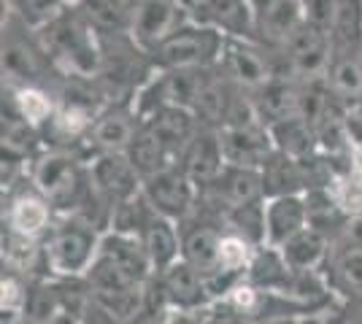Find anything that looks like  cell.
Here are the masks:
<instances>
[{
	"instance_id": "cell-41",
	"label": "cell",
	"mask_w": 362,
	"mask_h": 324,
	"mask_svg": "<svg viewBox=\"0 0 362 324\" xmlns=\"http://www.w3.org/2000/svg\"><path fill=\"white\" fill-rule=\"evenodd\" d=\"M49 324H81V322H78V316H76V313H71V311L62 308L60 313H57V316H54V319H52Z\"/></svg>"
},
{
	"instance_id": "cell-34",
	"label": "cell",
	"mask_w": 362,
	"mask_h": 324,
	"mask_svg": "<svg viewBox=\"0 0 362 324\" xmlns=\"http://www.w3.org/2000/svg\"><path fill=\"white\" fill-rule=\"evenodd\" d=\"M255 251L257 246H252L246 238L225 230L222 232V244H219V270L243 278L252 260H255Z\"/></svg>"
},
{
	"instance_id": "cell-19",
	"label": "cell",
	"mask_w": 362,
	"mask_h": 324,
	"mask_svg": "<svg viewBox=\"0 0 362 324\" xmlns=\"http://www.w3.org/2000/svg\"><path fill=\"white\" fill-rule=\"evenodd\" d=\"M100 257L119 265L127 276H133L141 284H149L154 278V268H151L149 251L141 235H130V232L119 230H103L100 238Z\"/></svg>"
},
{
	"instance_id": "cell-27",
	"label": "cell",
	"mask_w": 362,
	"mask_h": 324,
	"mask_svg": "<svg viewBox=\"0 0 362 324\" xmlns=\"http://www.w3.org/2000/svg\"><path fill=\"white\" fill-rule=\"evenodd\" d=\"M8 95H3L11 106L19 111L22 119H28L33 127L44 130L52 122L54 111H57V97L49 92L41 84H6Z\"/></svg>"
},
{
	"instance_id": "cell-35",
	"label": "cell",
	"mask_w": 362,
	"mask_h": 324,
	"mask_svg": "<svg viewBox=\"0 0 362 324\" xmlns=\"http://www.w3.org/2000/svg\"><path fill=\"white\" fill-rule=\"evenodd\" d=\"M332 270L344 289L354 297H362V244L349 241L346 246H341V251L332 257Z\"/></svg>"
},
{
	"instance_id": "cell-13",
	"label": "cell",
	"mask_w": 362,
	"mask_h": 324,
	"mask_svg": "<svg viewBox=\"0 0 362 324\" xmlns=\"http://www.w3.org/2000/svg\"><path fill=\"white\" fill-rule=\"evenodd\" d=\"M252 14H255V41L273 52H281L289 35L305 22L303 0H252Z\"/></svg>"
},
{
	"instance_id": "cell-28",
	"label": "cell",
	"mask_w": 362,
	"mask_h": 324,
	"mask_svg": "<svg viewBox=\"0 0 362 324\" xmlns=\"http://www.w3.org/2000/svg\"><path fill=\"white\" fill-rule=\"evenodd\" d=\"M271 138L276 152L292 157V160H308V157L319 155L317 130L314 124L305 122L303 116H289L284 122L271 124Z\"/></svg>"
},
{
	"instance_id": "cell-23",
	"label": "cell",
	"mask_w": 362,
	"mask_h": 324,
	"mask_svg": "<svg viewBox=\"0 0 362 324\" xmlns=\"http://www.w3.org/2000/svg\"><path fill=\"white\" fill-rule=\"evenodd\" d=\"M330 235L317 227H303L284 246H279L281 257L295 273H319L322 265L330 260Z\"/></svg>"
},
{
	"instance_id": "cell-24",
	"label": "cell",
	"mask_w": 362,
	"mask_h": 324,
	"mask_svg": "<svg viewBox=\"0 0 362 324\" xmlns=\"http://www.w3.org/2000/svg\"><path fill=\"white\" fill-rule=\"evenodd\" d=\"M144 244L149 251V260L154 273H163L165 268L181 260V230L179 222L168 219L163 214H151L149 224L144 230Z\"/></svg>"
},
{
	"instance_id": "cell-29",
	"label": "cell",
	"mask_w": 362,
	"mask_h": 324,
	"mask_svg": "<svg viewBox=\"0 0 362 324\" xmlns=\"http://www.w3.org/2000/svg\"><path fill=\"white\" fill-rule=\"evenodd\" d=\"M327 84L344 103H362V52H332Z\"/></svg>"
},
{
	"instance_id": "cell-8",
	"label": "cell",
	"mask_w": 362,
	"mask_h": 324,
	"mask_svg": "<svg viewBox=\"0 0 362 324\" xmlns=\"http://www.w3.org/2000/svg\"><path fill=\"white\" fill-rule=\"evenodd\" d=\"M279 62H281V73H289L298 81L327 78L332 62V35L314 28L311 22H303L281 47Z\"/></svg>"
},
{
	"instance_id": "cell-14",
	"label": "cell",
	"mask_w": 362,
	"mask_h": 324,
	"mask_svg": "<svg viewBox=\"0 0 362 324\" xmlns=\"http://www.w3.org/2000/svg\"><path fill=\"white\" fill-rule=\"evenodd\" d=\"M189 19L227 38H255L252 0H189Z\"/></svg>"
},
{
	"instance_id": "cell-21",
	"label": "cell",
	"mask_w": 362,
	"mask_h": 324,
	"mask_svg": "<svg viewBox=\"0 0 362 324\" xmlns=\"http://www.w3.org/2000/svg\"><path fill=\"white\" fill-rule=\"evenodd\" d=\"M141 122L149 127L151 133L157 138L163 140L168 146V152L179 160V155L184 152V146L197 136V130L203 124L197 122L195 111L192 108H184V106H165V108H157L154 114H149L146 119Z\"/></svg>"
},
{
	"instance_id": "cell-26",
	"label": "cell",
	"mask_w": 362,
	"mask_h": 324,
	"mask_svg": "<svg viewBox=\"0 0 362 324\" xmlns=\"http://www.w3.org/2000/svg\"><path fill=\"white\" fill-rule=\"evenodd\" d=\"M262 181H265V198L276 195H305L308 192V179L300 160L273 152L265 165H262Z\"/></svg>"
},
{
	"instance_id": "cell-15",
	"label": "cell",
	"mask_w": 362,
	"mask_h": 324,
	"mask_svg": "<svg viewBox=\"0 0 362 324\" xmlns=\"http://www.w3.org/2000/svg\"><path fill=\"white\" fill-rule=\"evenodd\" d=\"M176 162L200 192L209 189L227 165L225 152H222V140H219V130L200 127L195 138L184 146V152L179 155Z\"/></svg>"
},
{
	"instance_id": "cell-37",
	"label": "cell",
	"mask_w": 362,
	"mask_h": 324,
	"mask_svg": "<svg viewBox=\"0 0 362 324\" xmlns=\"http://www.w3.org/2000/svg\"><path fill=\"white\" fill-rule=\"evenodd\" d=\"M338 14V0H303V16L305 22H311L319 30L332 32Z\"/></svg>"
},
{
	"instance_id": "cell-10",
	"label": "cell",
	"mask_w": 362,
	"mask_h": 324,
	"mask_svg": "<svg viewBox=\"0 0 362 324\" xmlns=\"http://www.w3.org/2000/svg\"><path fill=\"white\" fill-rule=\"evenodd\" d=\"M219 140H222V152H225L227 165L262 168L265 160L276 152L271 138V127L262 122L257 114L219 127Z\"/></svg>"
},
{
	"instance_id": "cell-18",
	"label": "cell",
	"mask_w": 362,
	"mask_h": 324,
	"mask_svg": "<svg viewBox=\"0 0 362 324\" xmlns=\"http://www.w3.org/2000/svg\"><path fill=\"white\" fill-rule=\"evenodd\" d=\"M214 200L222 205V214L233 205H246V203L265 200V181L259 168H243V165H225L219 179L209 189Z\"/></svg>"
},
{
	"instance_id": "cell-39",
	"label": "cell",
	"mask_w": 362,
	"mask_h": 324,
	"mask_svg": "<svg viewBox=\"0 0 362 324\" xmlns=\"http://www.w3.org/2000/svg\"><path fill=\"white\" fill-rule=\"evenodd\" d=\"M344 124H346L351 155H362V103H349L344 111Z\"/></svg>"
},
{
	"instance_id": "cell-5",
	"label": "cell",
	"mask_w": 362,
	"mask_h": 324,
	"mask_svg": "<svg viewBox=\"0 0 362 324\" xmlns=\"http://www.w3.org/2000/svg\"><path fill=\"white\" fill-rule=\"evenodd\" d=\"M227 35L214 28L187 22L170 32L163 44L151 49V62L157 71H179V68H216Z\"/></svg>"
},
{
	"instance_id": "cell-22",
	"label": "cell",
	"mask_w": 362,
	"mask_h": 324,
	"mask_svg": "<svg viewBox=\"0 0 362 324\" xmlns=\"http://www.w3.org/2000/svg\"><path fill=\"white\" fill-rule=\"evenodd\" d=\"M54 224V208L41 192H22L19 198L11 200L8 214H6V227L14 230L16 235H25L33 241H41L49 235Z\"/></svg>"
},
{
	"instance_id": "cell-42",
	"label": "cell",
	"mask_w": 362,
	"mask_h": 324,
	"mask_svg": "<svg viewBox=\"0 0 362 324\" xmlns=\"http://www.w3.org/2000/svg\"><path fill=\"white\" fill-rule=\"evenodd\" d=\"M187 3H189V0H187Z\"/></svg>"
},
{
	"instance_id": "cell-9",
	"label": "cell",
	"mask_w": 362,
	"mask_h": 324,
	"mask_svg": "<svg viewBox=\"0 0 362 324\" xmlns=\"http://www.w3.org/2000/svg\"><path fill=\"white\" fill-rule=\"evenodd\" d=\"M141 192L154 214H163L179 224L192 216L197 200H200V189L189 181V176L179 168V162L144 176Z\"/></svg>"
},
{
	"instance_id": "cell-1",
	"label": "cell",
	"mask_w": 362,
	"mask_h": 324,
	"mask_svg": "<svg viewBox=\"0 0 362 324\" xmlns=\"http://www.w3.org/2000/svg\"><path fill=\"white\" fill-rule=\"evenodd\" d=\"M46 57L52 60L60 76L95 78L100 71V32L71 0L41 28H35Z\"/></svg>"
},
{
	"instance_id": "cell-36",
	"label": "cell",
	"mask_w": 362,
	"mask_h": 324,
	"mask_svg": "<svg viewBox=\"0 0 362 324\" xmlns=\"http://www.w3.org/2000/svg\"><path fill=\"white\" fill-rule=\"evenodd\" d=\"M71 0H3L8 14L19 16L22 22H28L30 28H41L52 16L60 11L62 6H68Z\"/></svg>"
},
{
	"instance_id": "cell-20",
	"label": "cell",
	"mask_w": 362,
	"mask_h": 324,
	"mask_svg": "<svg viewBox=\"0 0 362 324\" xmlns=\"http://www.w3.org/2000/svg\"><path fill=\"white\" fill-rule=\"evenodd\" d=\"M308 227L305 195H276L265 198V246H284L295 232Z\"/></svg>"
},
{
	"instance_id": "cell-25",
	"label": "cell",
	"mask_w": 362,
	"mask_h": 324,
	"mask_svg": "<svg viewBox=\"0 0 362 324\" xmlns=\"http://www.w3.org/2000/svg\"><path fill=\"white\" fill-rule=\"evenodd\" d=\"M219 244H222V230L211 224H197L192 230L181 232V257L197 273L209 278L219 273Z\"/></svg>"
},
{
	"instance_id": "cell-40",
	"label": "cell",
	"mask_w": 362,
	"mask_h": 324,
	"mask_svg": "<svg viewBox=\"0 0 362 324\" xmlns=\"http://www.w3.org/2000/svg\"><path fill=\"white\" fill-rule=\"evenodd\" d=\"M298 319L300 316H295V313H279V316H265L255 324H298Z\"/></svg>"
},
{
	"instance_id": "cell-11",
	"label": "cell",
	"mask_w": 362,
	"mask_h": 324,
	"mask_svg": "<svg viewBox=\"0 0 362 324\" xmlns=\"http://www.w3.org/2000/svg\"><path fill=\"white\" fill-rule=\"evenodd\" d=\"M87 173L95 192L111 205L141 192V173L127 152H95L87 160Z\"/></svg>"
},
{
	"instance_id": "cell-16",
	"label": "cell",
	"mask_w": 362,
	"mask_h": 324,
	"mask_svg": "<svg viewBox=\"0 0 362 324\" xmlns=\"http://www.w3.org/2000/svg\"><path fill=\"white\" fill-rule=\"evenodd\" d=\"M138 127L141 116L136 114L133 103H108L92 122L87 143L92 146V152H127Z\"/></svg>"
},
{
	"instance_id": "cell-3",
	"label": "cell",
	"mask_w": 362,
	"mask_h": 324,
	"mask_svg": "<svg viewBox=\"0 0 362 324\" xmlns=\"http://www.w3.org/2000/svg\"><path fill=\"white\" fill-rule=\"evenodd\" d=\"M30 184L52 203L54 211L74 214L90 195V173L71 149H49L30 160Z\"/></svg>"
},
{
	"instance_id": "cell-31",
	"label": "cell",
	"mask_w": 362,
	"mask_h": 324,
	"mask_svg": "<svg viewBox=\"0 0 362 324\" xmlns=\"http://www.w3.org/2000/svg\"><path fill=\"white\" fill-rule=\"evenodd\" d=\"M222 222L227 224V232L241 235L252 246L259 248L268 244V235H265V200L233 205L222 214Z\"/></svg>"
},
{
	"instance_id": "cell-33",
	"label": "cell",
	"mask_w": 362,
	"mask_h": 324,
	"mask_svg": "<svg viewBox=\"0 0 362 324\" xmlns=\"http://www.w3.org/2000/svg\"><path fill=\"white\" fill-rule=\"evenodd\" d=\"M330 192L349 219L362 216V162L351 160V165L335 176Z\"/></svg>"
},
{
	"instance_id": "cell-32",
	"label": "cell",
	"mask_w": 362,
	"mask_h": 324,
	"mask_svg": "<svg viewBox=\"0 0 362 324\" xmlns=\"http://www.w3.org/2000/svg\"><path fill=\"white\" fill-rule=\"evenodd\" d=\"M100 35L127 32V0H76Z\"/></svg>"
},
{
	"instance_id": "cell-17",
	"label": "cell",
	"mask_w": 362,
	"mask_h": 324,
	"mask_svg": "<svg viewBox=\"0 0 362 324\" xmlns=\"http://www.w3.org/2000/svg\"><path fill=\"white\" fill-rule=\"evenodd\" d=\"M249 97L255 103L257 116L268 127L289 116H300V81L289 73H276L268 84L249 92Z\"/></svg>"
},
{
	"instance_id": "cell-2",
	"label": "cell",
	"mask_w": 362,
	"mask_h": 324,
	"mask_svg": "<svg viewBox=\"0 0 362 324\" xmlns=\"http://www.w3.org/2000/svg\"><path fill=\"white\" fill-rule=\"evenodd\" d=\"M103 232L81 214H60L41 244V257L49 276L60 281H78L90 273L100 254Z\"/></svg>"
},
{
	"instance_id": "cell-38",
	"label": "cell",
	"mask_w": 362,
	"mask_h": 324,
	"mask_svg": "<svg viewBox=\"0 0 362 324\" xmlns=\"http://www.w3.org/2000/svg\"><path fill=\"white\" fill-rule=\"evenodd\" d=\"M214 306L203 308H163V324H211Z\"/></svg>"
},
{
	"instance_id": "cell-7",
	"label": "cell",
	"mask_w": 362,
	"mask_h": 324,
	"mask_svg": "<svg viewBox=\"0 0 362 324\" xmlns=\"http://www.w3.org/2000/svg\"><path fill=\"white\" fill-rule=\"evenodd\" d=\"M189 22L187 0H127V32L146 52Z\"/></svg>"
},
{
	"instance_id": "cell-6",
	"label": "cell",
	"mask_w": 362,
	"mask_h": 324,
	"mask_svg": "<svg viewBox=\"0 0 362 324\" xmlns=\"http://www.w3.org/2000/svg\"><path fill=\"white\" fill-rule=\"evenodd\" d=\"M216 68L243 92H255L281 73L279 52L262 47L255 38H227Z\"/></svg>"
},
{
	"instance_id": "cell-30",
	"label": "cell",
	"mask_w": 362,
	"mask_h": 324,
	"mask_svg": "<svg viewBox=\"0 0 362 324\" xmlns=\"http://www.w3.org/2000/svg\"><path fill=\"white\" fill-rule=\"evenodd\" d=\"M127 157L133 160V165L138 168L141 179H144V176H149V173H157V170H163V168H168V165H173V162H176V157L168 152L165 143L157 138V136H154V133H151V130L144 122H141V127H138V133H136V138H133V143L127 146Z\"/></svg>"
},
{
	"instance_id": "cell-12",
	"label": "cell",
	"mask_w": 362,
	"mask_h": 324,
	"mask_svg": "<svg viewBox=\"0 0 362 324\" xmlns=\"http://www.w3.org/2000/svg\"><path fill=\"white\" fill-rule=\"evenodd\" d=\"M157 281V292L165 308H203V306H214L211 292L206 276L197 273L192 265L184 257L165 268L163 273H154Z\"/></svg>"
},
{
	"instance_id": "cell-4",
	"label": "cell",
	"mask_w": 362,
	"mask_h": 324,
	"mask_svg": "<svg viewBox=\"0 0 362 324\" xmlns=\"http://www.w3.org/2000/svg\"><path fill=\"white\" fill-rule=\"evenodd\" d=\"M54 65L46 57L35 28L8 14L3 19V76L6 84H41L52 78ZM60 76V73H57Z\"/></svg>"
}]
</instances>
